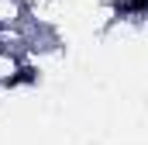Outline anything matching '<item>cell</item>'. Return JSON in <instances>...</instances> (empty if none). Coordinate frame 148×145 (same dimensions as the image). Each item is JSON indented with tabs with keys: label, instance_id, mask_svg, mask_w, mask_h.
Returning a JSON list of instances; mask_svg holds the SVG:
<instances>
[{
	"label": "cell",
	"instance_id": "6da1fadb",
	"mask_svg": "<svg viewBox=\"0 0 148 145\" xmlns=\"http://www.w3.org/2000/svg\"><path fill=\"white\" fill-rule=\"evenodd\" d=\"M28 17L24 0H0V24H21Z\"/></svg>",
	"mask_w": 148,
	"mask_h": 145
}]
</instances>
